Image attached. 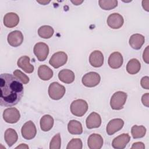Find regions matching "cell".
Segmentation results:
<instances>
[{"instance_id": "1", "label": "cell", "mask_w": 149, "mask_h": 149, "mask_svg": "<svg viewBox=\"0 0 149 149\" xmlns=\"http://www.w3.org/2000/svg\"><path fill=\"white\" fill-rule=\"evenodd\" d=\"M0 105L2 107H12L22 98L24 88L22 83L9 73H2L0 76Z\"/></svg>"}, {"instance_id": "2", "label": "cell", "mask_w": 149, "mask_h": 149, "mask_svg": "<svg viewBox=\"0 0 149 149\" xmlns=\"http://www.w3.org/2000/svg\"><path fill=\"white\" fill-rule=\"evenodd\" d=\"M127 94L123 91H119L115 92L111 97L110 105L113 110H120L123 108L126 101Z\"/></svg>"}, {"instance_id": "3", "label": "cell", "mask_w": 149, "mask_h": 149, "mask_svg": "<svg viewBox=\"0 0 149 149\" xmlns=\"http://www.w3.org/2000/svg\"><path fill=\"white\" fill-rule=\"evenodd\" d=\"M88 110L87 102L82 99H77L73 101L70 104V111L72 113L78 117L83 116Z\"/></svg>"}, {"instance_id": "4", "label": "cell", "mask_w": 149, "mask_h": 149, "mask_svg": "<svg viewBox=\"0 0 149 149\" xmlns=\"http://www.w3.org/2000/svg\"><path fill=\"white\" fill-rule=\"evenodd\" d=\"M65 87L58 82H52L48 87V94L50 98L54 100L61 99L65 94Z\"/></svg>"}, {"instance_id": "5", "label": "cell", "mask_w": 149, "mask_h": 149, "mask_svg": "<svg viewBox=\"0 0 149 149\" xmlns=\"http://www.w3.org/2000/svg\"><path fill=\"white\" fill-rule=\"evenodd\" d=\"M101 80L100 74L95 72H90L85 74L82 77V83L87 87H93L97 86Z\"/></svg>"}, {"instance_id": "6", "label": "cell", "mask_w": 149, "mask_h": 149, "mask_svg": "<svg viewBox=\"0 0 149 149\" xmlns=\"http://www.w3.org/2000/svg\"><path fill=\"white\" fill-rule=\"evenodd\" d=\"M33 52L39 61H44L49 54V47L44 42H37L34 47Z\"/></svg>"}, {"instance_id": "7", "label": "cell", "mask_w": 149, "mask_h": 149, "mask_svg": "<svg viewBox=\"0 0 149 149\" xmlns=\"http://www.w3.org/2000/svg\"><path fill=\"white\" fill-rule=\"evenodd\" d=\"M68 61L67 54L63 51H59L54 54L51 57L49 63L54 68H59L64 65Z\"/></svg>"}, {"instance_id": "8", "label": "cell", "mask_w": 149, "mask_h": 149, "mask_svg": "<svg viewBox=\"0 0 149 149\" xmlns=\"http://www.w3.org/2000/svg\"><path fill=\"white\" fill-rule=\"evenodd\" d=\"M20 118V114L19 110L15 108H8L4 110L3 112V119L9 123H17Z\"/></svg>"}, {"instance_id": "9", "label": "cell", "mask_w": 149, "mask_h": 149, "mask_svg": "<svg viewBox=\"0 0 149 149\" xmlns=\"http://www.w3.org/2000/svg\"><path fill=\"white\" fill-rule=\"evenodd\" d=\"M21 133L22 137L26 140H31L36 135L37 129L34 123L29 120L26 122L21 129Z\"/></svg>"}, {"instance_id": "10", "label": "cell", "mask_w": 149, "mask_h": 149, "mask_svg": "<svg viewBox=\"0 0 149 149\" xmlns=\"http://www.w3.org/2000/svg\"><path fill=\"white\" fill-rule=\"evenodd\" d=\"M107 22L109 27L113 29H118L123 26L124 19L121 15L113 13L109 15Z\"/></svg>"}, {"instance_id": "11", "label": "cell", "mask_w": 149, "mask_h": 149, "mask_svg": "<svg viewBox=\"0 0 149 149\" xmlns=\"http://www.w3.org/2000/svg\"><path fill=\"white\" fill-rule=\"evenodd\" d=\"M124 125V121L120 118H116L111 120L107 124L106 131L108 135L111 136L120 130Z\"/></svg>"}, {"instance_id": "12", "label": "cell", "mask_w": 149, "mask_h": 149, "mask_svg": "<svg viewBox=\"0 0 149 149\" xmlns=\"http://www.w3.org/2000/svg\"><path fill=\"white\" fill-rule=\"evenodd\" d=\"M8 42L10 45L13 47L20 46L23 41V35L20 31L14 30L8 36Z\"/></svg>"}, {"instance_id": "13", "label": "cell", "mask_w": 149, "mask_h": 149, "mask_svg": "<svg viewBox=\"0 0 149 149\" xmlns=\"http://www.w3.org/2000/svg\"><path fill=\"white\" fill-rule=\"evenodd\" d=\"M130 140V136L128 133H123L115 137L112 142L113 148L116 149H123Z\"/></svg>"}, {"instance_id": "14", "label": "cell", "mask_w": 149, "mask_h": 149, "mask_svg": "<svg viewBox=\"0 0 149 149\" xmlns=\"http://www.w3.org/2000/svg\"><path fill=\"white\" fill-rule=\"evenodd\" d=\"M86 124L87 127L89 129L98 128L101 126V118L98 113L93 112L86 118Z\"/></svg>"}, {"instance_id": "15", "label": "cell", "mask_w": 149, "mask_h": 149, "mask_svg": "<svg viewBox=\"0 0 149 149\" xmlns=\"http://www.w3.org/2000/svg\"><path fill=\"white\" fill-rule=\"evenodd\" d=\"M123 59L122 54L119 52H114L109 56L108 63L112 69H118L123 64Z\"/></svg>"}, {"instance_id": "16", "label": "cell", "mask_w": 149, "mask_h": 149, "mask_svg": "<svg viewBox=\"0 0 149 149\" xmlns=\"http://www.w3.org/2000/svg\"><path fill=\"white\" fill-rule=\"evenodd\" d=\"M87 145L90 149H100L103 145V139L100 134L93 133L88 138Z\"/></svg>"}, {"instance_id": "17", "label": "cell", "mask_w": 149, "mask_h": 149, "mask_svg": "<svg viewBox=\"0 0 149 149\" xmlns=\"http://www.w3.org/2000/svg\"><path fill=\"white\" fill-rule=\"evenodd\" d=\"M104 55L102 53L98 50L92 52L89 56V62L90 65L94 68H100L104 63Z\"/></svg>"}, {"instance_id": "18", "label": "cell", "mask_w": 149, "mask_h": 149, "mask_svg": "<svg viewBox=\"0 0 149 149\" xmlns=\"http://www.w3.org/2000/svg\"><path fill=\"white\" fill-rule=\"evenodd\" d=\"M19 22V16L13 12L7 13L3 17V24L8 28L16 27Z\"/></svg>"}, {"instance_id": "19", "label": "cell", "mask_w": 149, "mask_h": 149, "mask_svg": "<svg viewBox=\"0 0 149 149\" xmlns=\"http://www.w3.org/2000/svg\"><path fill=\"white\" fill-rule=\"evenodd\" d=\"M145 41L144 36L140 34H134L129 38V43L130 47L134 49H140Z\"/></svg>"}, {"instance_id": "20", "label": "cell", "mask_w": 149, "mask_h": 149, "mask_svg": "<svg viewBox=\"0 0 149 149\" xmlns=\"http://www.w3.org/2000/svg\"><path fill=\"white\" fill-rule=\"evenodd\" d=\"M30 58L28 56H22L18 59L17 65L26 73H31L34 71V66L30 63Z\"/></svg>"}, {"instance_id": "21", "label": "cell", "mask_w": 149, "mask_h": 149, "mask_svg": "<svg viewBox=\"0 0 149 149\" xmlns=\"http://www.w3.org/2000/svg\"><path fill=\"white\" fill-rule=\"evenodd\" d=\"M58 78L63 83L70 84L74 81L75 76L73 72L71 70L64 69L59 71L58 73Z\"/></svg>"}, {"instance_id": "22", "label": "cell", "mask_w": 149, "mask_h": 149, "mask_svg": "<svg viewBox=\"0 0 149 149\" xmlns=\"http://www.w3.org/2000/svg\"><path fill=\"white\" fill-rule=\"evenodd\" d=\"M5 141L9 147H12L17 140L18 135L12 128H8L6 130L4 134Z\"/></svg>"}, {"instance_id": "23", "label": "cell", "mask_w": 149, "mask_h": 149, "mask_svg": "<svg viewBox=\"0 0 149 149\" xmlns=\"http://www.w3.org/2000/svg\"><path fill=\"white\" fill-rule=\"evenodd\" d=\"M53 71L48 66L40 65L38 69V76L42 80L46 81L51 79L53 76Z\"/></svg>"}, {"instance_id": "24", "label": "cell", "mask_w": 149, "mask_h": 149, "mask_svg": "<svg viewBox=\"0 0 149 149\" xmlns=\"http://www.w3.org/2000/svg\"><path fill=\"white\" fill-rule=\"evenodd\" d=\"M54 118L49 115H45L40 119V125L41 129L44 132L50 130L54 125Z\"/></svg>"}, {"instance_id": "25", "label": "cell", "mask_w": 149, "mask_h": 149, "mask_svg": "<svg viewBox=\"0 0 149 149\" xmlns=\"http://www.w3.org/2000/svg\"><path fill=\"white\" fill-rule=\"evenodd\" d=\"M68 132L72 134H81L83 133L81 123L76 120H71L68 124Z\"/></svg>"}, {"instance_id": "26", "label": "cell", "mask_w": 149, "mask_h": 149, "mask_svg": "<svg viewBox=\"0 0 149 149\" xmlns=\"http://www.w3.org/2000/svg\"><path fill=\"white\" fill-rule=\"evenodd\" d=\"M141 68V64L139 61L136 58L131 59L126 65V71L130 74L137 73Z\"/></svg>"}, {"instance_id": "27", "label": "cell", "mask_w": 149, "mask_h": 149, "mask_svg": "<svg viewBox=\"0 0 149 149\" xmlns=\"http://www.w3.org/2000/svg\"><path fill=\"white\" fill-rule=\"evenodd\" d=\"M54 33V29L48 25H44L41 26L38 30V36L45 39H48L51 38Z\"/></svg>"}, {"instance_id": "28", "label": "cell", "mask_w": 149, "mask_h": 149, "mask_svg": "<svg viewBox=\"0 0 149 149\" xmlns=\"http://www.w3.org/2000/svg\"><path fill=\"white\" fill-rule=\"evenodd\" d=\"M131 133L133 139L143 137L146 133V128L144 126L134 125L132 127Z\"/></svg>"}, {"instance_id": "29", "label": "cell", "mask_w": 149, "mask_h": 149, "mask_svg": "<svg viewBox=\"0 0 149 149\" xmlns=\"http://www.w3.org/2000/svg\"><path fill=\"white\" fill-rule=\"evenodd\" d=\"M101 8L104 10H111L118 6L116 0H100L98 1Z\"/></svg>"}, {"instance_id": "30", "label": "cell", "mask_w": 149, "mask_h": 149, "mask_svg": "<svg viewBox=\"0 0 149 149\" xmlns=\"http://www.w3.org/2000/svg\"><path fill=\"white\" fill-rule=\"evenodd\" d=\"M61 146V138L60 133L56 134L51 139L49 144L50 149H59Z\"/></svg>"}, {"instance_id": "31", "label": "cell", "mask_w": 149, "mask_h": 149, "mask_svg": "<svg viewBox=\"0 0 149 149\" xmlns=\"http://www.w3.org/2000/svg\"><path fill=\"white\" fill-rule=\"evenodd\" d=\"M83 143L80 139L73 138L68 144L67 149H81Z\"/></svg>"}, {"instance_id": "32", "label": "cell", "mask_w": 149, "mask_h": 149, "mask_svg": "<svg viewBox=\"0 0 149 149\" xmlns=\"http://www.w3.org/2000/svg\"><path fill=\"white\" fill-rule=\"evenodd\" d=\"M13 75L24 84H26L29 82V77L19 69H16L13 72Z\"/></svg>"}, {"instance_id": "33", "label": "cell", "mask_w": 149, "mask_h": 149, "mask_svg": "<svg viewBox=\"0 0 149 149\" xmlns=\"http://www.w3.org/2000/svg\"><path fill=\"white\" fill-rule=\"evenodd\" d=\"M141 87L146 90L149 89V77L148 76H144L141 78L140 81Z\"/></svg>"}, {"instance_id": "34", "label": "cell", "mask_w": 149, "mask_h": 149, "mask_svg": "<svg viewBox=\"0 0 149 149\" xmlns=\"http://www.w3.org/2000/svg\"><path fill=\"white\" fill-rule=\"evenodd\" d=\"M141 102L146 107H148L149 104V93H146L143 95L141 97Z\"/></svg>"}, {"instance_id": "35", "label": "cell", "mask_w": 149, "mask_h": 149, "mask_svg": "<svg viewBox=\"0 0 149 149\" xmlns=\"http://www.w3.org/2000/svg\"><path fill=\"white\" fill-rule=\"evenodd\" d=\"M132 149L133 148H137V149H144L145 148V146L143 143L142 142H136L134 143L131 147Z\"/></svg>"}, {"instance_id": "36", "label": "cell", "mask_w": 149, "mask_h": 149, "mask_svg": "<svg viewBox=\"0 0 149 149\" xmlns=\"http://www.w3.org/2000/svg\"><path fill=\"white\" fill-rule=\"evenodd\" d=\"M148 47L147 46L143 54V59L146 63H148Z\"/></svg>"}, {"instance_id": "37", "label": "cell", "mask_w": 149, "mask_h": 149, "mask_svg": "<svg viewBox=\"0 0 149 149\" xmlns=\"http://www.w3.org/2000/svg\"><path fill=\"white\" fill-rule=\"evenodd\" d=\"M149 1H142V6L143 8L147 12L149 11Z\"/></svg>"}, {"instance_id": "38", "label": "cell", "mask_w": 149, "mask_h": 149, "mask_svg": "<svg viewBox=\"0 0 149 149\" xmlns=\"http://www.w3.org/2000/svg\"><path fill=\"white\" fill-rule=\"evenodd\" d=\"M29 148V146H27L26 144H20V146H18L17 147H16V148Z\"/></svg>"}, {"instance_id": "39", "label": "cell", "mask_w": 149, "mask_h": 149, "mask_svg": "<svg viewBox=\"0 0 149 149\" xmlns=\"http://www.w3.org/2000/svg\"><path fill=\"white\" fill-rule=\"evenodd\" d=\"M71 2L75 5H79L83 2V1H71Z\"/></svg>"}, {"instance_id": "40", "label": "cell", "mask_w": 149, "mask_h": 149, "mask_svg": "<svg viewBox=\"0 0 149 149\" xmlns=\"http://www.w3.org/2000/svg\"><path fill=\"white\" fill-rule=\"evenodd\" d=\"M37 2L40 4H42V5H47L48 4V3L50 2V1H37Z\"/></svg>"}]
</instances>
